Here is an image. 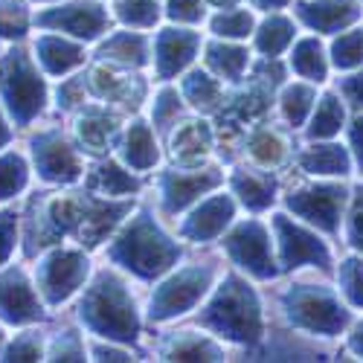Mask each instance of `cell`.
Masks as SVG:
<instances>
[{
    "instance_id": "cell-46",
    "label": "cell",
    "mask_w": 363,
    "mask_h": 363,
    "mask_svg": "<svg viewBox=\"0 0 363 363\" xmlns=\"http://www.w3.org/2000/svg\"><path fill=\"white\" fill-rule=\"evenodd\" d=\"M340 94L349 99V105L363 108V70L354 73V76H346V79L340 82Z\"/></svg>"
},
{
    "instance_id": "cell-18",
    "label": "cell",
    "mask_w": 363,
    "mask_h": 363,
    "mask_svg": "<svg viewBox=\"0 0 363 363\" xmlns=\"http://www.w3.org/2000/svg\"><path fill=\"white\" fill-rule=\"evenodd\" d=\"M296 18L317 33H340L360 18L357 0H308L296 4Z\"/></svg>"
},
{
    "instance_id": "cell-13",
    "label": "cell",
    "mask_w": 363,
    "mask_h": 363,
    "mask_svg": "<svg viewBox=\"0 0 363 363\" xmlns=\"http://www.w3.org/2000/svg\"><path fill=\"white\" fill-rule=\"evenodd\" d=\"M33 163L44 184H76L84 174L79 148L62 131H41L33 140Z\"/></svg>"
},
{
    "instance_id": "cell-42",
    "label": "cell",
    "mask_w": 363,
    "mask_h": 363,
    "mask_svg": "<svg viewBox=\"0 0 363 363\" xmlns=\"http://www.w3.org/2000/svg\"><path fill=\"white\" fill-rule=\"evenodd\" d=\"M47 360H84V340L79 337V331H58L47 346Z\"/></svg>"
},
{
    "instance_id": "cell-20",
    "label": "cell",
    "mask_w": 363,
    "mask_h": 363,
    "mask_svg": "<svg viewBox=\"0 0 363 363\" xmlns=\"http://www.w3.org/2000/svg\"><path fill=\"white\" fill-rule=\"evenodd\" d=\"M35 62L47 76H65L79 65H84V47L70 41L67 35L44 33L35 41Z\"/></svg>"
},
{
    "instance_id": "cell-43",
    "label": "cell",
    "mask_w": 363,
    "mask_h": 363,
    "mask_svg": "<svg viewBox=\"0 0 363 363\" xmlns=\"http://www.w3.org/2000/svg\"><path fill=\"white\" fill-rule=\"evenodd\" d=\"M18 224H21V216L6 209L0 213V267H6L15 247H18Z\"/></svg>"
},
{
    "instance_id": "cell-29",
    "label": "cell",
    "mask_w": 363,
    "mask_h": 363,
    "mask_svg": "<svg viewBox=\"0 0 363 363\" xmlns=\"http://www.w3.org/2000/svg\"><path fill=\"white\" fill-rule=\"evenodd\" d=\"M180 96H184L195 111L213 113L224 105V84L209 70H192L184 76V82H180Z\"/></svg>"
},
{
    "instance_id": "cell-31",
    "label": "cell",
    "mask_w": 363,
    "mask_h": 363,
    "mask_svg": "<svg viewBox=\"0 0 363 363\" xmlns=\"http://www.w3.org/2000/svg\"><path fill=\"white\" fill-rule=\"evenodd\" d=\"M296 38V23L285 15H270L256 26V50L267 58H277L279 52H285Z\"/></svg>"
},
{
    "instance_id": "cell-38",
    "label": "cell",
    "mask_w": 363,
    "mask_h": 363,
    "mask_svg": "<svg viewBox=\"0 0 363 363\" xmlns=\"http://www.w3.org/2000/svg\"><path fill=\"white\" fill-rule=\"evenodd\" d=\"M113 12L125 26H140V29L155 26L157 18H160L157 0H116Z\"/></svg>"
},
{
    "instance_id": "cell-36",
    "label": "cell",
    "mask_w": 363,
    "mask_h": 363,
    "mask_svg": "<svg viewBox=\"0 0 363 363\" xmlns=\"http://www.w3.org/2000/svg\"><path fill=\"white\" fill-rule=\"evenodd\" d=\"M331 62L337 70H357L363 67V29L340 33L331 44Z\"/></svg>"
},
{
    "instance_id": "cell-10",
    "label": "cell",
    "mask_w": 363,
    "mask_h": 363,
    "mask_svg": "<svg viewBox=\"0 0 363 363\" xmlns=\"http://www.w3.org/2000/svg\"><path fill=\"white\" fill-rule=\"evenodd\" d=\"M346 201H349V189L340 184H306V186H296L285 198L294 216L331 235L340 230Z\"/></svg>"
},
{
    "instance_id": "cell-15",
    "label": "cell",
    "mask_w": 363,
    "mask_h": 363,
    "mask_svg": "<svg viewBox=\"0 0 363 363\" xmlns=\"http://www.w3.org/2000/svg\"><path fill=\"white\" fill-rule=\"evenodd\" d=\"M203 47L201 33L184 26H166L151 41V55H155V76L160 82L174 79L177 73H184L192 62L198 50Z\"/></svg>"
},
{
    "instance_id": "cell-17",
    "label": "cell",
    "mask_w": 363,
    "mask_h": 363,
    "mask_svg": "<svg viewBox=\"0 0 363 363\" xmlns=\"http://www.w3.org/2000/svg\"><path fill=\"white\" fill-rule=\"evenodd\" d=\"M119 160L134 172H148L155 169V163L160 160V148H157V137H155V125L134 119L123 131H119Z\"/></svg>"
},
{
    "instance_id": "cell-49",
    "label": "cell",
    "mask_w": 363,
    "mask_h": 363,
    "mask_svg": "<svg viewBox=\"0 0 363 363\" xmlns=\"http://www.w3.org/2000/svg\"><path fill=\"white\" fill-rule=\"evenodd\" d=\"M250 4H253L256 9H262V12H274V9H282V6H288L291 0H250Z\"/></svg>"
},
{
    "instance_id": "cell-30",
    "label": "cell",
    "mask_w": 363,
    "mask_h": 363,
    "mask_svg": "<svg viewBox=\"0 0 363 363\" xmlns=\"http://www.w3.org/2000/svg\"><path fill=\"white\" fill-rule=\"evenodd\" d=\"M291 70L302 79V82H325V73H328V58H325V50L320 44V38L308 35V38H299L294 44V52H291Z\"/></svg>"
},
{
    "instance_id": "cell-40",
    "label": "cell",
    "mask_w": 363,
    "mask_h": 363,
    "mask_svg": "<svg viewBox=\"0 0 363 363\" xmlns=\"http://www.w3.org/2000/svg\"><path fill=\"white\" fill-rule=\"evenodd\" d=\"M4 357L0 360H18V363H26V360H44L47 349H44V340L38 331H21V335L4 346V352H0Z\"/></svg>"
},
{
    "instance_id": "cell-35",
    "label": "cell",
    "mask_w": 363,
    "mask_h": 363,
    "mask_svg": "<svg viewBox=\"0 0 363 363\" xmlns=\"http://www.w3.org/2000/svg\"><path fill=\"white\" fill-rule=\"evenodd\" d=\"M209 29L218 35V38H233V41H238V38H247L253 29H256V18H253V12H247V9H221L218 15H213L209 18Z\"/></svg>"
},
{
    "instance_id": "cell-26",
    "label": "cell",
    "mask_w": 363,
    "mask_h": 363,
    "mask_svg": "<svg viewBox=\"0 0 363 363\" xmlns=\"http://www.w3.org/2000/svg\"><path fill=\"white\" fill-rule=\"evenodd\" d=\"M245 155H250V160L262 169H277L285 163L288 157V137L277 128V125H256L247 131L245 137Z\"/></svg>"
},
{
    "instance_id": "cell-27",
    "label": "cell",
    "mask_w": 363,
    "mask_h": 363,
    "mask_svg": "<svg viewBox=\"0 0 363 363\" xmlns=\"http://www.w3.org/2000/svg\"><path fill=\"white\" fill-rule=\"evenodd\" d=\"M296 163L306 174H320V177H343L349 174V166H352L349 151L337 143L308 145L306 151H299Z\"/></svg>"
},
{
    "instance_id": "cell-32",
    "label": "cell",
    "mask_w": 363,
    "mask_h": 363,
    "mask_svg": "<svg viewBox=\"0 0 363 363\" xmlns=\"http://www.w3.org/2000/svg\"><path fill=\"white\" fill-rule=\"evenodd\" d=\"M346 123V111L340 96L335 94H323L311 111V123H308V137L311 140H331L335 134H340Z\"/></svg>"
},
{
    "instance_id": "cell-48",
    "label": "cell",
    "mask_w": 363,
    "mask_h": 363,
    "mask_svg": "<svg viewBox=\"0 0 363 363\" xmlns=\"http://www.w3.org/2000/svg\"><path fill=\"white\" fill-rule=\"evenodd\" d=\"M94 357L96 360H131V354L125 349H116L113 340H108V346H105V340H96L94 343Z\"/></svg>"
},
{
    "instance_id": "cell-21",
    "label": "cell",
    "mask_w": 363,
    "mask_h": 363,
    "mask_svg": "<svg viewBox=\"0 0 363 363\" xmlns=\"http://www.w3.org/2000/svg\"><path fill=\"white\" fill-rule=\"evenodd\" d=\"M230 186L233 195H238V201L247 209H253V213H262V209H267L277 201V177L264 169H247V166L235 169L230 174Z\"/></svg>"
},
{
    "instance_id": "cell-23",
    "label": "cell",
    "mask_w": 363,
    "mask_h": 363,
    "mask_svg": "<svg viewBox=\"0 0 363 363\" xmlns=\"http://www.w3.org/2000/svg\"><path fill=\"white\" fill-rule=\"evenodd\" d=\"M116 137H119L116 116L108 113L105 108H84L82 116L76 119V140L79 148L87 151V155H105Z\"/></svg>"
},
{
    "instance_id": "cell-12",
    "label": "cell",
    "mask_w": 363,
    "mask_h": 363,
    "mask_svg": "<svg viewBox=\"0 0 363 363\" xmlns=\"http://www.w3.org/2000/svg\"><path fill=\"white\" fill-rule=\"evenodd\" d=\"M224 174L218 169H203V166H180L160 174V206L166 216L184 213L186 206L201 201L206 192L218 189Z\"/></svg>"
},
{
    "instance_id": "cell-14",
    "label": "cell",
    "mask_w": 363,
    "mask_h": 363,
    "mask_svg": "<svg viewBox=\"0 0 363 363\" xmlns=\"http://www.w3.org/2000/svg\"><path fill=\"white\" fill-rule=\"evenodd\" d=\"M44 317V296L21 267H0V320L29 325Z\"/></svg>"
},
{
    "instance_id": "cell-6",
    "label": "cell",
    "mask_w": 363,
    "mask_h": 363,
    "mask_svg": "<svg viewBox=\"0 0 363 363\" xmlns=\"http://www.w3.org/2000/svg\"><path fill=\"white\" fill-rule=\"evenodd\" d=\"M213 267L206 264H186L174 270L172 277H166L155 294L148 299V317L155 323L174 320L180 314H189L198 302L213 288Z\"/></svg>"
},
{
    "instance_id": "cell-45",
    "label": "cell",
    "mask_w": 363,
    "mask_h": 363,
    "mask_svg": "<svg viewBox=\"0 0 363 363\" xmlns=\"http://www.w3.org/2000/svg\"><path fill=\"white\" fill-rule=\"evenodd\" d=\"M346 235H349V245L363 253V189H357L352 201V213L346 218Z\"/></svg>"
},
{
    "instance_id": "cell-24",
    "label": "cell",
    "mask_w": 363,
    "mask_h": 363,
    "mask_svg": "<svg viewBox=\"0 0 363 363\" xmlns=\"http://www.w3.org/2000/svg\"><path fill=\"white\" fill-rule=\"evenodd\" d=\"M163 360H221L224 349L216 343V335L201 331H174L160 343Z\"/></svg>"
},
{
    "instance_id": "cell-34",
    "label": "cell",
    "mask_w": 363,
    "mask_h": 363,
    "mask_svg": "<svg viewBox=\"0 0 363 363\" xmlns=\"http://www.w3.org/2000/svg\"><path fill=\"white\" fill-rule=\"evenodd\" d=\"M29 166L21 151H0V201H12L26 189Z\"/></svg>"
},
{
    "instance_id": "cell-5",
    "label": "cell",
    "mask_w": 363,
    "mask_h": 363,
    "mask_svg": "<svg viewBox=\"0 0 363 363\" xmlns=\"http://www.w3.org/2000/svg\"><path fill=\"white\" fill-rule=\"evenodd\" d=\"M285 317L299 331L335 337L349 325V311L328 285H291L282 296Z\"/></svg>"
},
{
    "instance_id": "cell-25",
    "label": "cell",
    "mask_w": 363,
    "mask_h": 363,
    "mask_svg": "<svg viewBox=\"0 0 363 363\" xmlns=\"http://www.w3.org/2000/svg\"><path fill=\"white\" fill-rule=\"evenodd\" d=\"M148 52H151V41L143 33H128V29L111 33L96 50L102 62H113L119 67H143L148 62Z\"/></svg>"
},
{
    "instance_id": "cell-3",
    "label": "cell",
    "mask_w": 363,
    "mask_h": 363,
    "mask_svg": "<svg viewBox=\"0 0 363 363\" xmlns=\"http://www.w3.org/2000/svg\"><path fill=\"white\" fill-rule=\"evenodd\" d=\"M198 323L216 337L233 340V343H262L264 335V317L262 302L256 291L241 277H224L221 285L206 299V306L198 314Z\"/></svg>"
},
{
    "instance_id": "cell-19",
    "label": "cell",
    "mask_w": 363,
    "mask_h": 363,
    "mask_svg": "<svg viewBox=\"0 0 363 363\" xmlns=\"http://www.w3.org/2000/svg\"><path fill=\"white\" fill-rule=\"evenodd\" d=\"M169 148L180 166H201L213 148V131L201 119H180L169 134Z\"/></svg>"
},
{
    "instance_id": "cell-33",
    "label": "cell",
    "mask_w": 363,
    "mask_h": 363,
    "mask_svg": "<svg viewBox=\"0 0 363 363\" xmlns=\"http://www.w3.org/2000/svg\"><path fill=\"white\" fill-rule=\"evenodd\" d=\"M314 102H317V90H314V82H296V84H288L279 96V111H282V119L288 125H302L306 119L311 116L314 111Z\"/></svg>"
},
{
    "instance_id": "cell-28",
    "label": "cell",
    "mask_w": 363,
    "mask_h": 363,
    "mask_svg": "<svg viewBox=\"0 0 363 363\" xmlns=\"http://www.w3.org/2000/svg\"><path fill=\"white\" fill-rule=\"evenodd\" d=\"M203 65L206 70L218 76L221 82H241L250 67V55L245 47H235V44H227V41H213V44H206L203 50Z\"/></svg>"
},
{
    "instance_id": "cell-52",
    "label": "cell",
    "mask_w": 363,
    "mask_h": 363,
    "mask_svg": "<svg viewBox=\"0 0 363 363\" xmlns=\"http://www.w3.org/2000/svg\"><path fill=\"white\" fill-rule=\"evenodd\" d=\"M213 6H233V4H238V0H209Z\"/></svg>"
},
{
    "instance_id": "cell-44",
    "label": "cell",
    "mask_w": 363,
    "mask_h": 363,
    "mask_svg": "<svg viewBox=\"0 0 363 363\" xmlns=\"http://www.w3.org/2000/svg\"><path fill=\"white\" fill-rule=\"evenodd\" d=\"M203 0H169L166 4V18L177 23H198L203 21Z\"/></svg>"
},
{
    "instance_id": "cell-16",
    "label": "cell",
    "mask_w": 363,
    "mask_h": 363,
    "mask_svg": "<svg viewBox=\"0 0 363 363\" xmlns=\"http://www.w3.org/2000/svg\"><path fill=\"white\" fill-rule=\"evenodd\" d=\"M235 216V201L227 192H213L209 198H201V203L180 224V235L189 241H213L218 238Z\"/></svg>"
},
{
    "instance_id": "cell-47",
    "label": "cell",
    "mask_w": 363,
    "mask_h": 363,
    "mask_svg": "<svg viewBox=\"0 0 363 363\" xmlns=\"http://www.w3.org/2000/svg\"><path fill=\"white\" fill-rule=\"evenodd\" d=\"M349 143H352V155H354L357 166L363 169V113L354 116V123L349 125Z\"/></svg>"
},
{
    "instance_id": "cell-7",
    "label": "cell",
    "mask_w": 363,
    "mask_h": 363,
    "mask_svg": "<svg viewBox=\"0 0 363 363\" xmlns=\"http://www.w3.org/2000/svg\"><path fill=\"white\" fill-rule=\"evenodd\" d=\"M90 259L84 247H50L35 264V285L47 306L67 302L87 279Z\"/></svg>"
},
{
    "instance_id": "cell-22",
    "label": "cell",
    "mask_w": 363,
    "mask_h": 363,
    "mask_svg": "<svg viewBox=\"0 0 363 363\" xmlns=\"http://www.w3.org/2000/svg\"><path fill=\"white\" fill-rule=\"evenodd\" d=\"M140 189L137 174L119 160L102 157L94 169L87 172V192L102 195V198H131Z\"/></svg>"
},
{
    "instance_id": "cell-1",
    "label": "cell",
    "mask_w": 363,
    "mask_h": 363,
    "mask_svg": "<svg viewBox=\"0 0 363 363\" xmlns=\"http://www.w3.org/2000/svg\"><path fill=\"white\" fill-rule=\"evenodd\" d=\"M82 325L99 340L134 343L140 335V308L131 288L113 270H102L79 302Z\"/></svg>"
},
{
    "instance_id": "cell-50",
    "label": "cell",
    "mask_w": 363,
    "mask_h": 363,
    "mask_svg": "<svg viewBox=\"0 0 363 363\" xmlns=\"http://www.w3.org/2000/svg\"><path fill=\"white\" fill-rule=\"evenodd\" d=\"M349 346H352V352H354L357 357H363V323H360V325L354 328V335H352Z\"/></svg>"
},
{
    "instance_id": "cell-39",
    "label": "cell",
    "mask_w": 363,
    "mask_h": 363,
    "mask_svg": "<svg viewBox=\"0 0 363 363\" xmlns=\"http://www.w3.org/2000/svg\"><path fill=\"white\" fill-rule=\"evenodd\" d=\"M29 9L23 0H0V38H23L29 29Z\"/></svg>"
},
{
    "instance_id": "cell-51",
    "label": "cell",
    "mask_w": 363,
    "mask_h": 363,
    "mask_svg": "<svg viewBox=\"0 0 363 363\" xmlns=\"http://www.w3.org/2000/svg\"><path fill=\"white\" fill-rule=\"evenodd\" d=\"M9 140H12V128H9V123L4 119V111H0V148H4Z\"/></svg>"
},
{
    "instance_id": "cell-4",
    "label": "cell",
    "mask_w": 363,
    "mask_h": 363,
    "mask_svg": "<svg viewBox=\"0 0 363 363\" xmlns=\"http://www.w3.org/2000/svg\"><path fill=\"white\" fill-rule=\"evenodd\" d=\"M0 99L15 125H29L47 105V82L26 50H9L0 62Z\"/></svg>"
},
{
    "instance_id": "cell-53",
    "label": "cell",
    "mask_w": 363,
    "mask_h": 363,
    "mask_svg": "<svg viewBox=\"0 0 363 363\" xmlns=\"http://www.w3.org/2000/svg\"><path fill=\"white\" fill-rule=\"evenodd\" d=\"M4 340H6V337H4V328H0V352H4Z\"/></svg>"
},
{
    "instance_id": "cell-9",
    "label": "cell",
    "mask_w": 363,
    "mask_h": 363,
    "mask_svg": "<svg viewBox=\"0 0 363 363\" xmlns=\"http://www.w3.org/2000/svg\"><path fill=\"white\" fill-rule=\"evenodd\" d=\"M35 23L76 41H99L102 35H108L111 15L102 4H94V0H67V4L41 9L35 15Z\"/></svg>"
},
{
    "instance_id": "cell-37",
    "label": "cell",
    "mask_w": 363,
    "mask_h": 363,
    "mask_svg": "<svg viewBox=\"0 0 363 363\" xmlns=\"http://www.w3.org/2000/svg\"><path fill=\"white\" fill-rule=\"evenodd\" d=\"M180 113H184V96L174 87H163L155 96V108H151L155 131H172L180 123Z\"/></svg>"
},
{
    "instance_id": "cell-8",
    "label": "cell",
    "mask_w": 363,
    "mask_h": 363,
    "mask_svg": "<svg viewBox=\"0 0 363 363\" xmlns=\"http://www.w3.org/2000/svg\"><path fill=\"white\" fill-rule=\"evenodd\" d=\"M224 250L235 267H241L253 279H274L279 274V262L274 256V235L270 227L250 218L235 224L224 235Z\"/></svg>"
},
{
    "instance_id": "cell-11",
    "label": "cell",
    "mask_w": 363,
    "mask_h": 363,
    "mask_svg": "<svg viewBox=\"0 0 363 363\" xmlns=\"http://www.w3.org/2000/svg\"><path fill=\"white\" fill-rule=\"evenodd\" d=\"M274 241L279 250V270H299V267H328L331 264V253L325 247V241L308 230L296 224L294 218H288L285 213L274 216Z\"/></svg>"
},
{
    "instance_id": "cell-2",
    "label": "cell",
    "mask_w": 363,
    "mask_h": 363,
    "mask_svg": "<svg viewBox=\"0 0 363 363\" xmlns=\"http://www.w3.org/2000/svg\"><path fill=\"white\" fill-rule=\"evenodd\" d=\"M108 259L140 279H157L177 264L180 245L151 218V213H137L119 235L108 245Z\"/></svg>"
},
{
    "instance_id": "cell-41",
    "label": "cell",
    "mask_w": 363,
    "mask_h": 363,
    "mask_svg": "<svg viewBox=\"0 0 363 363\" xmlns=\"http://www.w3.org/2000/svg\"><path fill=\"white\" fill-rule=\"evenodd\" d=\"M337 279H340L343 296L352 302V306L363 308V256L346 259L340 264V270H337Z\"/></svg>"
}]
</instances>
